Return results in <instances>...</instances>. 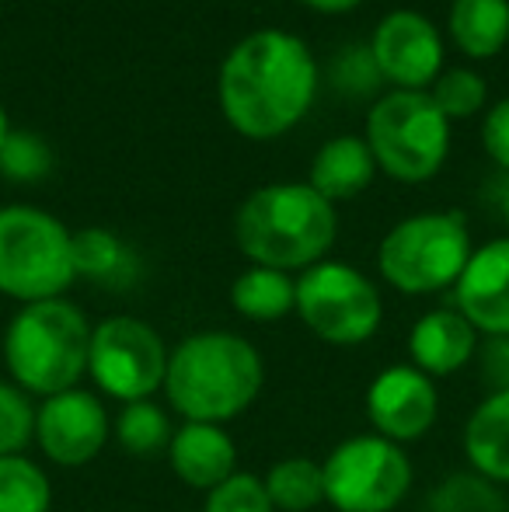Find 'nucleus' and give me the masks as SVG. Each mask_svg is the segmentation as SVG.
Instances as JSON below:
<instances>
[{
    "mask_svg": "<svg viewBox=\"0 0 509 512\" xmlns=\"http://www.w3.org/2000/svg\"><path fill=\"white\" fill-rule=\"evenodd\" d=\"M318 91V67L304 39L279 28L252 32L220 67L217 95L224 119L248 140L290 133Z\"/></svg>",
    "mask_w": 509,
    "mask_h": 512,
    "instance_id": "obj_1",
    "label": "nucleus"
},
{
    "mask_svg": "<svg viewBox=\"0 0 509 512\" xmlns=\"http://www.w3.org/2000/svg\"><path fill=\"white\" fill-rule=\"evenodd\" d=\"M265 384L262 352L238 331H196L171 349L164 401L182 422L227 425L258 401Z\"/></svg>",
    "mask_w": 509,
    "mask_h": 512,
    "instance_id": "obj_2",
    "label": "nucleus"
},
{
    "mask_svg": "<svg viewBox=\"0 0 509 512\" xmlns=\"http://www.w3.org/2000/svg\"><path fill=\"white\" fill-rule=\"evenodd\" d=\"M234 237L252 265L304 272L325 262L339 237V216L307 182H276L252 192L234 216Z\"/></svg>",
    "mask_w": 509,
    "mask_h": 512,
    "instance_id": "obj_3",
    "label": "nucleus"
},
{
    "mask_svg": "<svg viewBox=\"0 0 509 512\" xmlns=\"http://www.w3.org/2000/svg\"><path fill=\"white\" fill-rule=\"evenodd\" d=\"M91 331L95 324L88 314L67 297L18 307L0 338L11 384L39 401L81 387L88 377Z\"/></svg>",
    "mask_w": 509,
    "mask_h": 512,
    "instance_id": "obj_4",
    "label": "nucleus"
},
{
    "mask_svg": "<svg viewBox=\"0 0 509 512\" xmlns=\"http://www.w3.org/2000/svg\"><path fill=\"white\" fill-rule=\"evenodd\" d=\"M74 283V234L39 206L0 209V293L25 307L67 297Z\"/></svg>",
    "mask_w": 509,
    "mask_h": 512,
    "instance_id": "obj_5",
    "label": "nucleus"
},
{
    "mask_svg": "<svg viewBox=\"0 0 509 512\" xmlns=\"http://www.w3.org/2000/svg\"><path fill=\"white\" fill-rule=\"evenodd\" d=\"M471 251V230L461 213H415L384 234L377 269L405 297H429L454 290Z\"/></svg>",
    "mask_w": 509,
    "mask_h": 512,
    "instance_id": "obj_6",
    "label": "nucleus"
},
{
    "mask_svg": "<svg viewBox=\"0 0 509 512\" xmlns=\"http://www.w3.org/2000/svg\"><path fill=\"white\" fill-rule=\"evenodd\" d=\"M367 147L394 182H429L450 150V119L426 91H391L370 108Z\"/></svg>",
    "mask_w": 509,
    "mask_h": 512,
    "instance_id": "obj_7",
    "label": "nucleus"
},
{
    "mask_svg": "<svg viewBox=\"0 0 509 512\" xmlns=\"http://www.w3.org/2000/svg\"><path fill=\"white\" fill-rule=\"evenodd\" d=\"M297 317L314 338L339 349L370 342L384 321V300L374 279L356 265L318 262L297 276Z\"/></svg>",
    "mask_w": 509,
    "mask_h": 512,
    "instance_id": "obj_8",
    "label": "nucleus"
},
{
    "mask_svg": "<svg viewBox=\"0 0 509 512\" xmlns=\"http://www.w3.org/2000/svg\"><path fill=\"white\" fill-rule=\"evenodd\" d=\"M325 502L335 512H394L412 492V460L405 446L360 432L349 436L321 460Z\"/></svg>",
    "mask_w": 509,
    "mask_h": 512,
    "instance_id": "obj_9",
    "label": "nucleus"
},
{
    "mask_svg": "<svg viewBox=\"0 0 509 512\" xmlns=\"http://www.w3.org/2000/svg\"><path fill=\"white\" fill-rule=\"evenodd\" d=\"M168 356V342L154 324L129 314H116L98 321L95 331H91L88 377L102 398L129 405V401L161 394Z\"/></svg>",
    "mask_w": 509,
    "mask_h": 512,
    "instance_id": "obj_10",
    "label": "nucleus"
},
{
    "mask_svg": "<svg viewBox=\"0 0 509 512\" xmlns=\"http://www.w3.org/2000/svg\"><path fill=\"white\" fill-rule=\"evenodd\" d=\"M112 439L105 398L88 387L53 394L35 405V446L56 467H88Z\"/></svg>",
    "mask_w": 509,
    "mask_h": 512,
    "instance_id": "obj_11",
    "label": "nucleus"
},
{
    "mask_svg": "<svg viewBox=\"0 0 509 512\" xmlns=\"http://www.w3.org/2000/svg\"><path fill=\"white\" fill-rule=\"evenodd\" d=\"M377 74L398 91H426L443 74V42L436 25L419 11H391L370 42Z\"/></svg>",
    "mask_w": 509,
    "mask_h": 512,
    "instance_id": "obj_12",
    "label": "nucleus"
},
{
    "mask_svg": "<svg viewBox=\"0 0 509 512\" xmlns=\"http://www.w3.org/2000/svg\"><path fill=\"white\" fill-rule=\"evenodd\" d=\"M363 405H367V418L377 436L405 446L422 439L436 425L440 394H436V380H429L412 363H394L370 380Z\"/></svg>",
    "mask_w": 509,
    "mask_h": 512,
    "instance_id": "obj_13",
    "label": "nucleus"
},
{
    "mask_svg": "<svg viewBox=\"0 0 509 512\" xmlns=\"http://www.w3.org/2000/svg\"><path fill=\"white\" fill-rule=\"evenodd\" d=\"M454 307L482 338L509 335V237H496L471 251L454 283Z\"/></svg>",
    "mask_w": 509,
    "mask_h": 512,
    "instance_id": "obj_14",
    "label": "nucleus"
},
{
    "mask_svg": "<svg viewBox=\"0 0 509 512\" xmlns=\"http://www.w3.org/2000/svg\"><path fill=\"white\" fill-rule=\"evenodd\" d=\"M482 335L457 307H440L422 314L408 331V363L422 370L429 380L454 377L468 370L478 356Z\"/></svg>",
    "mask_w": 509,
    "mask_h": 512,
    "instance_id": "obj_15",
    "label": "nucleus"
},
{
    "mask_svg": "<svg viewBox=\"0 0 509 512\" xmlns=\"http://www.w3.org/2000/svg\"><path fill=\"white\" fill-rule=\"evenodd\" d=\"M164 457L185 488L203 495L238 474V443L224 425L178 422Z\"/></svg>",
    "mask_w": 509,
    "mask_h": 512,
    "instance_id": "obj_16",
    "label": "nucleus"
},
{
    "mask_svg": "<svg viewBox=\"0 0 509 512\" xmlns=\"http://www.w3.org/2000/svg\"><path fill=\"white\" fill-rule=\"evenodd\" d=\"M464 457L492 485H509V391L485 394L464 422Z\"/></svg>",
    "mask_w": 509,
    "mask_h": 512,
    "instance_id": "obj_17",
    "label": "nucleus"
},
{
    "mask_svg": "<svg viewBox=\"0 0 509 512\" xmlns=\"http://www.w3.org/2000/svg\"><path fill=\"white\" fill-rule=\"evenodd\" d=\"M377 161L370 154L367 140L360 136H335L318 150L311 164V189L325 196L328 203H346L356 199L370 182H374Z\"/></svg>",
    "mask_w": 509,
    "mask_h": 512,
    "instance_id": "obj_18",
    "label": "nucleus"
},
{
    "mask_svg": "<svg viewBox=\"0 0 509 512\" xmlns=\"http://www.w3.org/2000/svg\"><path fill=\"white\" fill-rule=\"evenodd\" d=\"M231 304L245 321L272 324L297 314V279L290 272L248 265L231 286Z\"/></svg>",
    "mask_w": 509,
    "mask_h": 512,
    "instance_id": "obj_19",
    "label": "nucleus"
},
{
    "mask_svg": "<svg viewBox=\"0 0 509 512\" xmlns=\"http://www.w3.org/2000/svg\"><path fill=\"white\" fill-rule=\"evenodd\" d=\"M450 39L471 60H489L509 42V0H454Z\"/></svg>",
    "mask_w": 509,
    "mask_h": 512,
    "instance_id": "obj_20",
    "label": "nucleus"
},
{
    "mask_svg": "<svg viewBox=\"0 0 509 512\" xmlns=\"http://www.w3.org/2000/svg\"><path fill=\"white\" fill-rule=\"evenodd\" d=\"M74 272L105 290H126L136 279V258L112 230L84 227L74 234Z\"/></svg>",
    "mask_w": 509,
    "mask_h": 512,
    "instance_id": "obj_21",
    "label": "nucleus"
},
{
    "mask_svg": "<svg viewBox=\"0 0 509 512\" xmlns=\"http://www.w3.org/2000/svg\"><path fill=\"white\" fill-rule=\"evenodd\" d=\"M112 436L129 457L154 460L168 453L175 422H171V411L157 405L154 398L129 401V405H119V415L112 418Z\"/></svg>",
    "mask_w": 509,
    "mask_h": 512,
    "instance_id": "obj_22",
    "label": "nucleus"
},
{
    "mask_svg": "<svg viewBox=\"0 0 509 512\" xmlns=\"http://www.w3.org/2000/svg\"><path fill=\"white\" fill-rule=\"evenodd\" d=\"M262 481L276 512H314L318 506H328L321 460L283 457L262 474Z\"/></svg>",
    "mask_w": 509,
    "mask_h": 512,
    "instance_id": "obj_23",
    "label": "nucleus"
},
{
    "mask_svg": "<svg viewBox=\"0 0 509 512\" xmlns=\"http://www.w3.org/2000/svg\"><path fill=\"white\" fill-rule=\"evenodd\" d=\"M53 481L28 453L0 457V512H49Z\"/></svg>",
    "mask_w": 509,
    "mask_h": 512,
    "instance_id": "obj_24",
    "label": "nucleus"
},
{
    "mask_svg": "<svg viewBox=\"0 0 509 512\" xmlns=\"http://www.w3.org/2000/svg\"><path fill=\"white\" fill-rule=\"evenodd\" d=\"M426 512H506L499 485L485 481L482 474L464 471L450 474L429 492Z\"/></svg>",
    "mask_w": 509,
    "mask_h": 512,
    "instance_id": "obj_25",
    "label": "nucleus"
},
{
    "mask_svg": "<svg viewBox=\"0 0 509 512\" xmlns=\"http://www.w3.org/2000/svg\"><path fill=\"white\" fill-rule=\"evenodd\" d=\"M53 171V150L32 129H11L0 143V175L7 182H42Z\"/></svg>",
    "mask_w": 509,
    "mask_h": 512,
    "instance_id": "obj_26",
    "label": "nucleus"
},
{
    "mask_svg": "<svg viewBox=\"0 0 509 512\" xmlns=\"http://www.w3.org/2000/svg\"><path fill=\"white\" fill-rule=\"evenodd\" d=\"M35 443V401L11 380H0V457H18Z\"/></svg>",
    "mask_w": 509,
    "mask_h": 512,
    "instance_id": "obj_27",
    "label": "nucleus"
},
{
    "mask_svg": "<svg viewBox=\"0 0 509 512\" xmlns=\"http://www.w3.org/2000/svg\"><path fill=\"white\" fill-rule=\"evenodd\" d=\"M429 98H433L436 108H440L447 119H468V115H475L478 108L485 105V81L475 70L450 67L433 81Z\"/></svg>",
    "mask_w": 509,
    "mask_h": 512,
    "instance_id": "obj_28",
    "label": "nucleus"
},
{
    "mask_svg": "<svg viewBox=\"0 0 509 512\" xmlns=\"http://www.w3.org/2000/svg\"><path fill=\"white\" fill-rule=\"evenodd\" d=\"M203 512H276L272 499L265 492L262 474L252 471H238L217 485L213 492H206V506Z\"/></svg>",
    "mask_w": 509,
    "mask_h": 512,
    "instance_id": "obj_29",
    "label": "nucleus"
},
{
    "mask_svg": "<svg viewBox=\"0 0 509 512\" xmlns=\"http://www.w3.org/2000/svg\"><path fill=\"white\" fill-rule=\"evenodd\" d=\"M475 359H478V370H482V380H485V387H489V394L509 391V335L482 338Z\"/></svg>",
    "mask_w": 509,
    "mask_h": 512,
    "instance_id": "obj_30",
    "label": "nucleus"
},
{
    "mask_svg": "<svg viewBox=\"0 0 509 512\" xmlns=\"http://www.w3.org/2000/svg\"><path fill=\"white\" fill-rule=\"evenodd\" d=\"M482 143H485V150H489L492 161L509 171V98H503L499 105L489 108L485 126H482Z\"/></svg>",
    "mask_w": 509,
    "mask_h": 512,
    "instance_id": "obj_31",
    "label": "nucleus"
},
{
    "mask_svg": "<svg viewBox=\"0 0 509 512\" xmlns=\"http://www.w3.org/2000/svg\"><path fill=\"white\" fill-rule=\"evenodd\" d=\"M300 4L314 7V11H321V14H342V11H353L360 0H300Z\"/></svg>",
    "mask_w": 509,
    "mask_h": 512,
    "instance_id": "obj_32",
    "label": "nucleus"
},
{
    "mask_svg": "<svg viewBox=\"0 0 509 512\" xmlns=\"http://www.w3.org/2000/svg\"><path fill=\"white\" fill-rule=\"evenodd\" d=\"M7 133H11V122H7V112H4V105H0V143H4Z\"/></svg>",
    "mask_w": 509,
    "mask_h": 512,
    "instance_id": "obj_33",
    "label": "nucleus"
},
{
    "mask_svg": "<svg viewBox=\"0 0 509 512\" xmlns=\"http://www.w3.org/2000/svg\"><path fill=\"white\" fill-rule=\"evenodd\" d=\"M503 216H506V223H509V185H506V192H503Z\"/></svg>",
    "mask_w": 509,
    "mask_h": 512,
    "instance_id": "obj_34",
    "label": "nucleus"
}]
</instances>
